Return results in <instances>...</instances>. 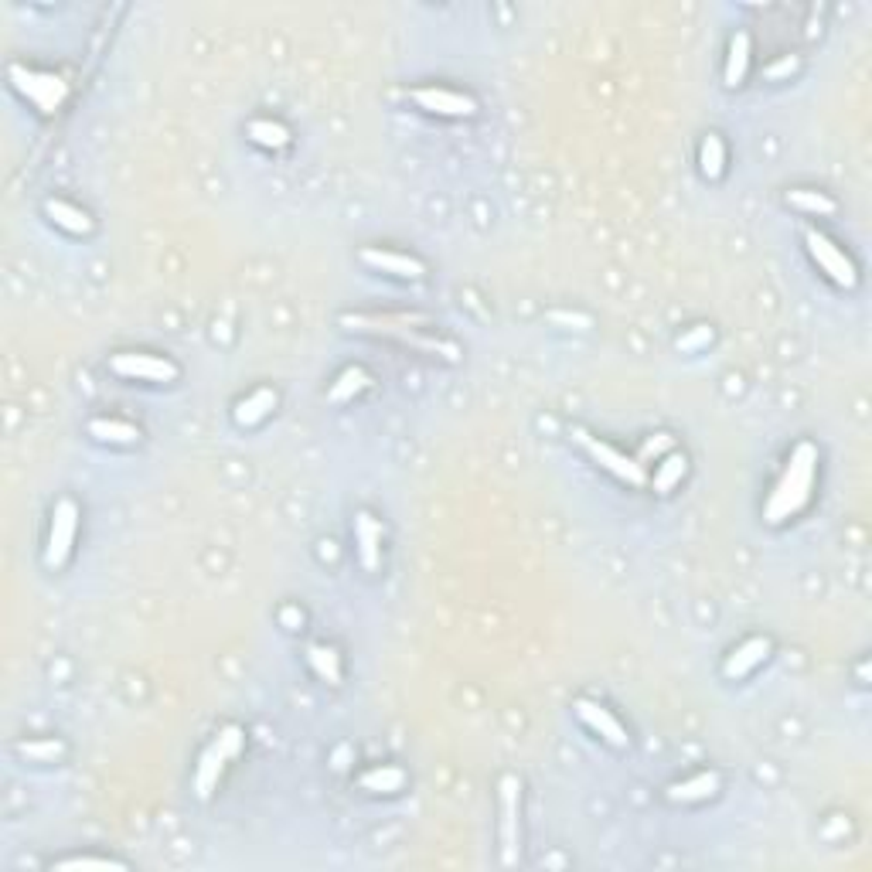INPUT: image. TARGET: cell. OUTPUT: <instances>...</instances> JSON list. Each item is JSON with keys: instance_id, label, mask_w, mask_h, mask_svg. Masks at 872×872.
<instances>
[{"instance_id": "6da1fadb", "label": "cell", "mask_w": 872, "mask_h": 872, "mask_svg": "<svg viewBox=\"0 0 872 872\" xmlns=\"http://www.w3.org/2000/svg\"><path fill=\"white\" fill-rule=\"evenodd\" d=\"M814 463H818L814 447H811V443H801V447L794 450L790 463H787L781 484L774 487V494H770V502H767V511H763L767 522L777 525V522H784V518H790L794 511L805 508L807 491H811V478H814Z\"/></svg>"}, {"instance_id": "7a4b0ae2", "label": "cell", "mask_w": 872, "mask_h": 872, "mask_svg": "<svg viewBox=\"0 0 872 872\" xmlns=\"http://www.w3.org/2000/svg\"><path fill=\"white\" fill-rule=\"evenodd\" d=\"M239 746H242V729L239 726H225V729L218 733V740L205 750L201 767H198V777H195L198 798H208V794H212V787L218 784V774H222L225 760H232V757L239 753Z\"/></svg>"}, {"instance_id": "3957f363", "label": "cell", "mask_w": 872, "mask_h": 872, "mask_svg": "<svg viewBox=\"0 0 872 872\" xmlns=\"http://www.w3.org/2000/svg\"><path fill=\"white\" fill-rule=\"evenodd\" d=\"M11 79H14V86L21 96H27L35 106L42 109V113H55L58 103L66 99V82L58 79V75H44V72H27V68L14 66L11 68Z\"/></svg>"}, {"instance_id": "277c9868", "label": "cell", "mask_w": 872, "mask_h": 872, "mask_svg": "<svg viewBox=\"0 0 872 872\" xmlns=\"http://www.w3.org/2000/svg\"><path fill=\"white\" fill-rule=\"evenodd\" d=\"M75 522H79V508L72 502H58L55 515H51V535H48V552H44V563L51 569H58L68 559V549H72V535H75Z\"/></svg>"}, {"instance_id": "5b68a950", "label": "cell", "mask_w": 872, "mask_h": 872, "mask_svg": "<svg viewBox=\"0 0 872 872\" xmlns=\"http://www.w3.org/2000/svg\"><path fill=\"white\" fill-rule=\"evenodd\" d=\"M518 777L502 781V859L504 866L518 862Z\"/></svg>"}, {"instance_id": "8992f818", "label": "cell", "mask_w": 872, "mask_h": 872, "mask_svg": "<svg viewBox=\"0 0 872 872\" xmlns=\"http://www.w3.org/2000/svg\"><path fill=\"white\" fill-rule=\"evenodd\" d=\"M113 371L127 375V378H147V382H175L177 365L167 358H153V354H116L113 358Z\"/></svg>"}, {"instance_id": "52a82bcc", "label": "cell", "mask_w": 872, "mask_h": 872, "mask_svg": "<svg viewBox=\"0 0 872 872\" xmlns=\"http://www.w3.org/2000/svg\"><path fill=\"white\" fill-rule=\"evenodd\" d=\"M576 440L583 443L589 450V457L593 460H600L611 474H617V478H624L627 484H644L648 480V474H644V467L641 463H634V460H627L624 454H617L613 447H607V443H600V440H593L589 433H583V430H576Z\"/></svg>"}, {"instance_id": "ba28073f", "label": "cell", "mask_w": 872, "mask_h": 872, "mask_svg": "<svg viewBox=\"0 0 872 872\" xmlns=\"http://www.w3.org/2000/svg\"><path fill=\"white\" fill-rule=\"evenodd\" d=\"M807 249H811V256L814 262L829 273L831 280L838 286H855V266L845 260V253L842 249H835L825 236H818V232H807Z\"/></svg>"}, {"instance_id": "9c48e42d", "label": "cell", "mask_w": 872, "mask_h": 872, "mask_svg": "<svg viewBox=\"0 0 872 872\" xmlns=\"http://www.w3.org/2000/svg\"><path fill=\"white\" fill-rule=\"evenodd\" d=\"M413 96L419 106L430 109V113H440V116H471V113L478 109L471 96L447 92V89H416Z\"/></svg>"}, {"instance_id": "30bf717a", "label": "cell", "mask_w": 872, "mask_h": 872, "mask_svg": "<svg viewBox=\"0 0 872 872\" xmlns=\"http://www.w3.org/2000/svg\"><path fill=\"white\" fill-rule=\"evenodd\" d=\"M576 712H580V720L587 722L593 733H600V736L611 743V746H627V733H624V726L613 720L603 705H596V702L583 698V702H576Z\"/></svg>"}, {"instance_id": "8fae6325", "label": "cell", "mask_w": 872, "mask_h": 872, "mask_svg": "<svg viewBox=\"0 0 872 872\" xmlns=\"http://www.w3.org/2000/svg\"><path fill=\"white\" fill-rule=\"evenodd\" d=\"M345 324L354 327V331H382V334H395V338H406V341H416V345H423V348H433V351H447V358H454L457 351L450 348V345H440V341H426V338H416L413 331H402V327L389 321V317H345Z\"/></svg>"}, {"instance_id": "7c38bea8", "label": "cell", "mask_w": 872, "mask_h": 872, "mask_svg": "<svg viewBox=\"0 0 872 872\" xmlns=\"http://www.w3.org/2000/svg\"><path fill=\"white\" fill-rule=\"evenodd\" d=\"M362 260L369 262L371 269H382V273H393L402 280H419L423 276V262L409 260V256H399V253H385V249H365Z\"/></svg>"}, {"instance_id": "4fadbf2b", "label": "cell", "mask_w": 872, "mask_h": 872, "mask_svg": "<svg viewBox=\"0 0 872 872\" xmlns=\"http://www.w3.org/2000/svg\"><path fill=\"white\" fill-rule=\"evenodd\" d=\"M770 651V644H767V637H753V641H746L740 644L736 651L729 654V661H726V675L729 678H743L757 661H760L763 654Z\"/></svg>"}, {"instance_id": "5bb4252c", "label": "cell", "mask_w": 872, "mask_h": 872, "mask_svg": "<svg viewBox=\"0 0 872 872\" xmlns=\"http://www.w3.org/2000/svg\"><path fill=\"white\" fill-rule=\"evenodd\" d=\"M354 535H358V552H362V566L375 569L378 566V525L371 518L369 511L358 515L354 522Z\"/></svg>"}, {"instance_id": "9a60e30c", "label": "cell", "mask_w": 872, "mask_h": 872, "mask_svg": "<svg viewBox=\"0 0 872 872\" xmlns=\"http://www.w3.org/2000/svg\"><path fill=\"white\" fill-rule=\"evenodd\" d=\"M273 406H276V393L260 389V393H253L249 399H242L239 406H236V423H239V426H253V423H260Z\"/></svg>"}, {"instance_id": "2e32d148", "label": "cell", "mask_w": 872, "mask_h": 872, "mask_svg": "<svg viewBox=\"0 0 872 872\" xmlns=\"http://www.w3.org/2000/svg\"><path fill=\"white\" fill-rule=\"evenodd\" d=\"M44 212L55 218V225H62L66 232H75V236H86L89 229H92V222H89L86 212L72 208V205H66V201H48V205H44Z\"/></svg>"}, {"instance_id": "e0dca14e", "label": "cell", "mask_w": 872, "mask_h": 872, "mask_svg": "<svg viewBox=\"0 0 872 872\" xmlns=\"http://www.w3.org/2000/svg\"><path fill=\"white\" fill-rule=\"evenodd\" d=\"M716 787H720V777L716 774H698L692 781H681L668 790V798L672 801H702V798H709V794H716Z\"/></svg>"}, {"instance_id": "ac0fdd59", "label": "cell", "mask_w": 872, "mask_h": 872, "mask_svg": "<svg viewBox=\"0 0 872 872\" xmlns=\"http://www.w3.org/2000/svg\"><path fill=\"white\" fill-rule=\"evenodd\" d=\"M746 58H750V38L746 35H733L729 44V62H726V86H740L746 75Z\"/></svg>"}, {"instance_id": "d6986e66", "label": "cell", "mask_w": 872, "mask_h": 872, "mask_svg": "<svg viewBox=\"0 0 872 872\" xmlns=\"http://www.w3.org/2000/svg\"><path fill=\"white\" fill-rule=\"evenodd\" d=\"M698 164H702V175L705 177H720L722 164H726V153H722V140L716 133H709L698 147Z\"/></svg>"}, {"instance_id": "ffe728a7", "label": "cell", "mask_w": 872, "mask_h": 872, "mask_svg": "<svg viewBox=\"0 0 872 872\" xmlns=\"http://www.w3.org/2000/svg\"><path fill=\"white\" fill-rule=\"evenodd\" d=\"M362 784L365 790H378V794H393L399 787L406 784V774L399 770V767H378V770H371L362 777Z\"/></svg>"}, {"instance_id": "44dd1931", "label": "cell", "mask_w": 872, "mask_h": 872, "mask_svg": "<svg viewBox=\"0 0 872 872\" xmlns=\"http://www.w3.org/2000/svg\"><path fill=\"white\" fill-rule=\"evenodd\" d=\"M685 471H689V460H685V454H672V457L658 467V474H654V491H661V494H665V491H672L678 480L685 478Z\"/></svg>"}, {"instance_id": "7402d4cb", "label": "cell", "mask_w": 872, "mask_h": 872, "mask_svg": "<svg viewBox=\"0 0 872 872\" xmlns=\"http://www.w3.org/2000/svg\"><path fill=\"white\" fill-rule=\"evenodd\" d=\"M307 658H310V665H314V672H317V675L324 678L327 685H338V681H341V668H338V654L331 651V648H321V644H314V648L307 651Z\"/></svg>"}, {"instance_id": "603a6c76", "label": "cell", "mask_w": 872, "mask_h": 872, "mask_svg": "<svg viewBox=\"0 0 872 872\" xmlns=\"http://www.w3.org/2000/svg\"><path fill=\"white\" fill-rule=\"evenodd\" d=\"M89 430H92V436H99L106 443H133L140 436L130 423H120V419H96Z\"/></svg>"}, {"instance_id": "cb8c5ba5", "label": "cell", "mask_w": 872, "mask_h": 872, "mask_svg": "<svg viewBox=\"0 0 872 872\" xmlns=\"http://www.w3.org/2000/svg\"><path fill=\"white\" fill-rule=\"evenodd\" d=\"M787 201L801 212H818V215H831L835 212V201L818 191H787Z\"/></svg>"}, {"instance_id": "d4e9b609", "label": "cell", "mask_w": 872, "mask_h": 872, "mask_svg": "<svg viewBox=\"0 0 872 872\" xmlns=\"http://www.w3.org/2000/svg\"><path fill=\"white\" fill-rule=\"evenodd\" d=\"M249 136L262 144V147H284L286 140H290V133L280 127V123H269V120H256L253 127H249Z\"/></svg>"}, {"instance_id": "484cf974", "label": "cell", "mask_w": 872, "mask_h": 872, "mask_svg": "<svg viewBox=\"0 0 872 872\" xmlns=\"http://www.w3.org/2000/svg\"><path fill=\"white\" fill-rule=\"evenodd\" d=\"M365 385H369V375L362 369H348L341 378H338V385L331 389V399H334V402H345V399H351V395L358 393V389H365Z\"/></svg>"}, {"instance_id": "4316f807", "label": "cell", "mask_w": 872, "mask_h": 872, "mask_svg": "<svg viewBox=\"0 0 872 872\" xmlns=\"http://www.w3.org/2000/svg\"><path fill=\"white\" fill-rule=\"evenodd\" d=\"M18 753L27 760H58L62 757V743L58 740H42V743H21Z\"/></svg>"}, {"instance_id": "83f0119b", "label": "cell", "mask_w": 872, "mask_h": 872, "mask_svg": "<svg viewBox=\"0 0 872 872\" xmlns=\"http://www.w3.org/2000/svg\"><path fill=\"white\" fill-rule=\"evenodd\" d=\"M58 869H103V872H123V862H109V859H66Z\"/></svg>"}, {"instance_id": "f1b7e54d", "label": "cell", "mask_w": 872, "mask_h": 872, "mask_svg": "<svg viewBox=\"0 0 872 872\" xmlns=\"http://www.w3.org/2000/svg\"><path fill=\"white\" fill-rule=\"evenodd\" d=\"M705 341H712V331H709V327H696L692 334L678 338V348H681V351H692V348H698V345H705Z\"/></svg>"}, {"instance_id": "f546056e", "label": "cell", "mask_w": 872, "mask_h": 872, "mask_svg": "<svg viewBox=\"0 0 872 872\" xmlns=\"http://www.w3.org/2000/svg\"><path fill=\"white\" fill-rule=\"evenodd\" d=\"M798 68V58L794 55H784L781 62H774V66L767 68V79H784V75H790Z\"/></svg>"}, {"instance_id": "4dcf8cb0", "label": "cell", "mask_w": 872, "mask_h": 872, "mask_svg": "<svg viewBox=\"0 0 872 872\" xmlns=\"http://www.w3.org/2000/svg\"><path fill=\"white\" fill-rule=\"evenodd\" d=\"M668 443H672V436H665V433L654 436V440H648V443H644V457H658V454H661V450H665Z\"/></svg>"}, {"instance_id": "1f68e13d", "label": "cell", "mask_w": 872, "mask_h": 872, "mask_svg": "<svg viewBox=\"0 0 872 872\" xmlns=\"http://www.w3.org/2000/svg\"><path fill=\"white\" fill-rule=\"evenodd\" d=\"M552 321H556V324H572V327H580V331H587L589 327V317H580V314H552Z\"/></svg>"}, {"instance_id": "d6a6232c", "label": "cell", "mask_w": 872, "mask_h": 872, "mask_svg": "<svg viewBox=\"0 0 872 872\" xmlns=\"http://www.w3.org/2000/svg\"><path fill=\"white\" fill-rule=\"evenodd\" d=\"M284 620L290 624V627H293V624H300V613H297V611H284Z\"/></svg>"}]
</instances>
